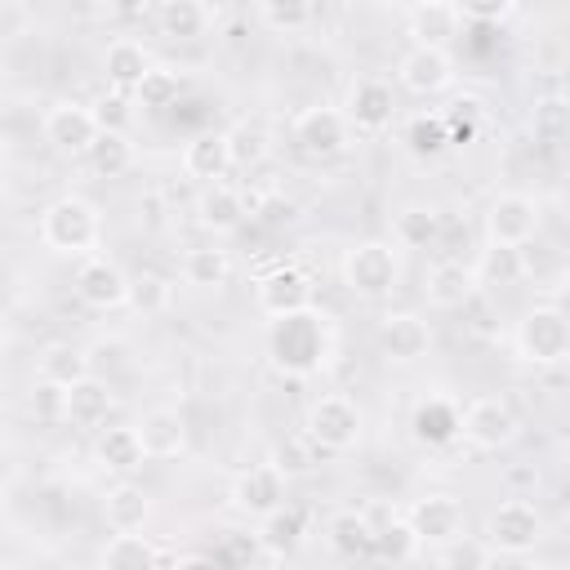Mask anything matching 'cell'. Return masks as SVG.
<instances>
[{
	"mask_svg": "<svg viewBox=\"0 0 570 570\" xmlns=\"http://www.w3.org/2000/svg\"><path fill=\"white\" fill-rule=\"evenodd\" d=\"M267 356H272L276 370L294 374V379L316 374L325 365V356H330V325H325V316L312 307V312L272 321V330H267Z\"/></svg>",
	"mask_w": 570,
	"mask_h": 570,
	"instance_id": "cell-1",
	"label": "cell"
},
{
	"mask_svg": "<svg viewBox=\"0 0 570 570\" xmlns=\"http://www.w3.org/2000/svg\"><path fill=\"white\" fill-rule=\"evenodd\" d=\"M40 240L62 258H89L102 240V218L85 196H58L40 209Z\"/></svg>",
	"mask_w": 570,
	"mask_h": 570,
	"instance_id": "cell-2",
	"label": "cell"
},
{
	"mask_svg": "<svg viewBox=\"0 0 570 570\" xmlns=\"http://www.w3.org/2000/svg\"><path fill=\"white\" fill-rule=\"evenodd\" d=\"M512 347L525 365L534 370H552L570 356V321L557 303H534L521 312L517 321V334H512Z\"/></svg>",
	"mask_w": 570,
	"mask_h": 570,
	"instance_id": "cell-3",
	"label": "cell"
},
{
	"mask_svg": "<svg viewBox=\"0 0 570 570\" xmlns=\"http://www.w3.org/2000/svg\"><path fill=\"white\" fill-rule=\"evenodd\" d=\"M361 432H365V419H361V405L343 392H325L312 401L307 410V423H303V436L325 450V454H347L361 445Z\"/></svg>",
	"mask_w": 570,
	"mask_h": 570,
	"instance_id": "cell-4",
	"label": "cell"
},
{
	"mask_svg": "<svg viewBox=\"0 0 570 570\" xmlns=\"http://www.w3.org/2000/svg\"><path fill=\"white\" fill-rule=\"evenodd\" d=\"M543 512L530 499H503L485 517V548L494 557H530L543 543Z\"/></svg>",
	"mask_w": 570,
	"mask_h": 570,
	"instance_id": "cell-5",
	"label": "cell"
},
{
	"mask_svg": "<svg viewBox=\"0 0 570 570\" xmlns=\"http://www.w3.org/2000/svg\"><path fill=\"white\" fill-rule=\"evenodd\" d=\"M338 276L347 285V294H356V298H387L401 281V263L387 240H356L343 254Z\"/></svg>",
	"mask_w": 570,
	"mask_h": 570,
	"instance_id": "cell-6",
	"label": "cell"
},
{
	"mask_svg": "<svg viewBox=\"0 0 570 570\" xmlns=\"http://www.w3.org/2000/svg\"><path fill=\"white\" fill-rule=\"evenodd\" d=\"M254 303L267 321H285V316H298V312H312L316 303V281L294 267V263H276L272 272H263L254 281Z\"/></svg>",
	"mask_w": 570,
	"mask_h": 570,
	"instance_id": "cell-7",
	"label": "cell"
},
{
	"mask_svg": "<svg viewBox=\"0 0 570 570\" xmlns=\"http://www.w3.org/2000/svg\"><path fill=\"white\" fill-rule=\"evenodd\" d=\"M517 432H521L517 410L503 396H476V401H468V410H459V436L481 454L508 450L517 441Z\"/></svg>",
	"mask_w": 570,
	"mask_h": 570,
	"instance_id": "cell-8",
	"label": "cell"
},
{
	"mask_svg": "<svg viewBox=\"0 0 570 570\" xmlns=\"http://www.w3.org/2000/svg\"><path fill=\"white\" fill-rule=\"evenodd\" d=\"M405 530L414 534V543L419 548H445V543H454L459 534H468V512H463V503L454 499V494H423V499H414L410 508H405Z\"/></svg>",
	"mask_w": 570,
	"mask_h": 570,
	"instance_id": "cell-9",
	"label": "cell"
},
{
	"mask_svg": "<svg viewBox=\"0 0 570 570\" xmlns=\"http://www.w3.org/2000/svg\"><path fill=\"white\" fill-rule=\"evenodd\" d=\"M539 200L525 191H499L485 205V245H508V249H525L539 236Z\"/></svg>",
	"mask_w": 570,
	"mask_h": 570,
	"instance_id": "cell-10",
	"label": "cell"
},
{
	"mask_svg": "<svg viewBox=\"0 0 570 570\" xmlns=\"http://www.w3.org/2000/svg\"><path fill=\"white\" fill-rule=\"evenodd\" d=\"M294 142H298V151L312 156V160H334V156L352 151L356 134H352V125H347V116H343L338 107L316 102V107H303V111L294 116Z\"/></svg>",
	"mask_w": 570,
	"mask_h": 570,
	"instance_id": "cell-11",
	"label": "cell"
},
{
	"mask_svg": "<svg viewBox=\"0 0 570 570\" xmlns=\"http://www.w3.org/2000/svg\"><path fill=\"white\" fill-rule=\"evenodd\" d=\"M352 125V134H383L396 120V89L383 76H361L347 89V102L338 107Z\"/></svg>",
	"mask_w": 570,
	"mask_h": 570,
	"instance_id": "cell-12",
	"label": "cell"
},
{
	"mask_svg": "<svg viewBox=\"0 0 570 570\" xmlns=\"http://www.w3.org/2000/svg\"><path fill=\"white\" fill-rule=\"evenodd\" d=\"M396 85L414 98H436L454 85V58L445 49H423V45H410L396 62Z\"/></svg>",
	"mask_w": 570,
	"mask_h": 570,
	"instance_id": "cell-13",
	"label": "cell"
},
{
	"mask_svg": "<svg viewBox=\"0 0 570 570\" xmlns=\"http://www.w3.org/2000/svg\"><path fill=\"white\" fill-rule=\"evenodd\" d=\"M40 129H45V142H49L58 156H85V151L94 147V138H98L94 111H89L85 102H71V98L53 102V107L45 111Z\"/></svg>",
	"mask_w": 570,
	"mask_h": 570,
	"instance_id": "cell-14",
	"label": "cell"
},
{
	"mask_svg": "<svg viewBox=\"0 0 570 570\" xmlns=\"http://www.w3.org/2000/svg\"><path fill=\"white\" fill-rule=\"evenodd\" d=\"M125 294H129V276L120 272L116 258H107V254L80 258V267H76V298L85 307L111 312V307H125Z\"/></svg>",
	"mask_w": 570,
	"mask_h": 570,
	"instance_id": "cell-15",
	"label": "cell"
},
{
	"mask_svg": "<svg viewBox=\"0 0 570 570\" xmlns=\"http://www.w3.org/2000/svg\"><path fill=\"white\" fill-rule=\"evenodd\" d=\"M227 499H232V508H236L240 517L263 521L267 512H276V508L285 503V476H281L272 463H254V468L236 472Z\"/></svg>",
	"mask_w": 570,
	"mask_h": 570,
	"instance_id": "cell-16",
	"label": "cell"
},
{
	"mask_svg": "<svg viewBox=\"0 0 570 570\" xmlns=\"http://www.w3.org/2000/svg\"><path fill=\"white\" fill-rule=\"evenodd\" d=\"M374 334H379L383 356L396 365H410V361L428 356V347H432V330L419 312H383Z\"/></svg>",
	"mask_w": 570,
	"mask_h": 570,
	"instance_id": "cell-17",
	"label": "cell"
},
{
	"mask_svg": "<svg viewBox=\"0 0 570 570\" xmlns=\"http://www.w3.org/2000/svg\"><path fill=\"white\" fill-rule=\"evenodd\" d=\"M459 31H463V18H459V4H450V0H419L405 9V36L423 49L450 53V40Z\"/></svg>",
	"mask_w": 570,
	"mask_h": 570,
	"instance_id": "cell-18",
	"label": "cell"
},
{
	"mask_svg": "<svg viewBox=\"0 0 570 570\" xmlns=\"http://www.w3.org/2000/svg\"><path fill=\"white\" fill-rule=\"evenodd\" d=\"M476 276H472V267L468 263H459V258H441V263H432L428 267V276H423V298H428V307H436V312H459V307H468L472 298H476Z\"/></svg>",
	"mask_w": 570,
	"mask_h": 570,
	"instance_id": "cell-19",
	"label": "cell"
},
{
	"mask_svg": "<svg viewBox=\"0 0 570 570\" xmlns=\"http://www.w3.org/2000/svg\"><path fill=\"white\" fill-rule=\"evenodd\" d=\"M134 432L142 441V459L169 463V459H183L187 454V419L178 410H169V405L147 410L142 423H134Z\"/></svg>",
	"mask_w": 570,
	"mask_h": 570,
	"instance_id": "cell-20",
	"label": "cell"
},
{
	"mask_svg": "<svg viewBox=\"0 0 570 570\" xmlns=\"http://www.w3.org/2000/svg\"><path fill=\"white\" fill-rule=\"evenodd\" d=\"M410 436H414L419 445H428V450L454 445V441H459V405H454L450 396H441V392L423 396V401L414 405V414H410Z\"/></svg>",
	"mask_w": 570,
	"mask_h": 570,
	"instance_id": "cell-21",
	"label": "cell"
},
{
	"mask_svg": "<svg viewBox=\"0 0 570 570\" xmlns=\"http://www.w3.org/2000/svg\"><path fill=\"white\" fill-rule=\"evenodd\" d=\"M227 169H232V151H227L223 129H200V134L187 138V147H183V174L187 178L214 187V183L227 178Z\"/></svg>",
	"mask_w": 570,
	"mask_h": 570,
	"instance_id": "cell-22",
	"label": "cell"
},
{
	"mask_svg": "<svg viewBox=\"0 0 570 570\" xmlns=\"http://www.w3.org/2000/svg\"><path fill=\"white\" fill-rule=\"evenodd\" d=\"M102 521L111 534H142L151 521V494L134 481H116L102 494Z\"/></svg>",
	"mask_w": 570,
	"mask_h": 570,
	"instance_id": "cell-23",
	"label": "cell"
},
{
	"mask_svg": "<svg viewBox=\"0 0 570 570\" xmlns=\"http://www.w3.org/2000/svg\"><path fill=\"white\" fill-rule=\"evenodd\" d=\"M151 62H156L151 49L142 40H134V36H116L107 45V53H102V71H107V80H111L116 94H134L138 80L151 71Z\"/></svg>",
	"mask_w": 570,
	"mask_h": 570,
	"instance_id": "cell-24",
	"label": "cell"
},
{
	"mask_svg": "<svg viewBox=\"0 0 570 570\" xmlns=\"http://www.w3.org/2000/svg\"><path fill=\"white\" fill-rule=\"evenodd\" d=\"M89 352L80 343H67V338H53L36 352V379L40 383H53V387H76L80 379H89Z\"/></svg>",
	"mask_w": 570,
	"mask_h": 570,
	"instance_id": "cell-25",
	"label": "cell"
},
{
	"mask_svg": "<svg viewBox=\"0 0 570 570\" xmlns=\"http://www.w3.org/2000/svg\"><path fill=\"white\" fill-rule=\"evenodd\" d=\"M111 410H116L111 383L98 379V374H89V379H80L76 387H67V414H62V423H71V428H94V432H98Z\"/></svg>",
	"mask_w": 570,
	"mask_h": 570,
	"instance_id": "cell-26",
	"label": "cell"
},
{
	"mask_svg": "<svg viewBox=\"0 0 570 570\" xmlns=\"http://www.w3.org/2000/svg\"><path fill=\"white\" fill-rule=\"evenodd\" d=\"M245 196L236 191V187H227V183H214V187H205L200 196H196V223L205 227V232H214V236H223V232H236L240 223H245Z\"/></svg>",
	"mask_w": 570,
	"mask_h": 570,
	"instance_id": "cell-27",
	"label": "cell"
},
{
	"mask_svg": "<svg viewBox=\"0 0 570 570\" xmlns=\"http://www.w3.org/2000/svg\"><path fill=\"white\" fill-rule=\"evenodd\" d=\"M94 459L107 468V472H134L142 468V441L134 432V423H111V428H98L94 436Z\"/></svg>",
	"mask_w": 570,
	"mask_h": 570,
	"instance_id": "cell-28",
	"label": "cell"
},
{
	"mask_svg": "<svg viewBox=\"0 0 570 570\" xmlns=\"http://www.w3.org/2000/svg\"><path fill=\"white\" fill-rule=\"evenodd\" d=\"M325 543H330L338 557H347V561L370 557V548H374V521H370V512H356V508L334 512V517L325 521Z\"/></svg>",
	"mask_w": 570,
	"mask_h": 570,
	"instance_id": "cell-29",
	"label": "cell"
},
{
	"mask_svg": "<svg viewBox=\"0 0 570 570\" xmlns=\"http://www.w3.org/2000/svg\"><path fill=\"white\" fill-rule=\"evenodd\" d=\"M156 27L169 40H196L214 27V9L205 0H160L156 4Z\"/></svg>",
	"mask_w": 570,
	"mask_h": 570,
	"instance_id": "cell-30",
	"label": "cell"
},
{
	"mask_svg": "<svg viewBox=\"0 0 570 570\" xmlns=\"http://www.w3.org/2000/svg\"><path fill=\"white\" fill-rule=\"evenodd\" d=\"M98 570H160V552L147 534H111L98 552Z\"/></svg>",
	"mask_w": 570,
	"mask_h": 570,
	"instance_id": "cell-31",
	"label": "cell"
},
{
	"mask_svg": "<svg viewBox=\"0 0 570 570\" xmlns=\"http://www.w3.org/2000/svg\"><path fill=\"white\" fill-rule=\"evenodd\" d=\"M183 281L191 289H223L232 281V254L218 245H191L183 254Z\"/></svg>",
	"mask_w": 570,
	"mask_h": 570,
	"instance_id": "cell-32",
	"label": "cell"
},
{
	"mask_svg": "<svg viewBox=\"0 0 570 570\" xmlns=\"http://www.w3.org/2000/svg\"><path fill=\"white\" fill-rule=\"evenodd\" d=\"M441 232V214L432 205H401L396 218H392V245L396 249H428Z\"/></svg>",
	"mask_w": 570,
	"mask_h": 570,
	"instance_id": "cell-33",
	"label": "cell"
},
{
	"mask_svg": "<svg viewBox=\"0 0 570 570\" xmlns=\"http://www.w3.org/2000/svg\"><path fill=\"white\" fill-rule=\"evenodd\" d=\"M303 534H307V521H303V512H298L294 503H281L276 512H267V517L258 521V543H263L267 552H276V557L294 552V548L303 543Z\"/></svg>",
	"mask_w": 570,
	"mask_h": 570,
	"instance_id": "cell-34",
	"label": "cell"
},
{
	"mask_svg": "<svg viewBox=\"0 0 570 570\" xmlns=\"http://www.w3.org/2000/svg\"><path fill=\"white\" fill-rule=\"evenodd\" d=\"M476 285H517L525 276V254L508 249V245H485L476 263H468Z\"/></svg>",
	"mask_w": 570,
	"mask_h": 570,
	"instance_id": "cell-35",
	"label": "cell"
},
{
	"mask_svg": "<svg viewBox=\"0 0 570 570\" xmlns=\"http://www.w3.org/2000/svg\"><path fill=\"white\" fill-rule=\"evenodd\" d=\"M254 18L272 36H298V31H307L316 22V4H307V0H267V4L254 9Z\"/></svg>",
	"mask_w": 570,
	"mask_h": 570,
	"instance_id": "cell-36",
	"label": "cell"
},
{
	"mask_svg": "<svg viewBox=\"0 0 570 570\" xmlns=\"http://www.w3.org/2000/svg\"><path fill=\"white\" fill-rule=\"evenodd\" d=\"M85 160L98 178H120L134 169V142H129V134H98L94 147L85 151Z\"/></svg>",
	"mask_w": 570,
	"mask_h": 570,
	"instance_id": "cell-37",
	"label": "cell"
},
{
	"mask_svg": "<svg viewBox=\"0 0 570 570\" xmlns=\"http://www.w3.org/2000/svg\"><path fill=\"white\" fill-rule=\"evenodd\" d=\"M178 94H183V76L174 67H165V62H151V71L138 80V89L129 98L138 107H147V111H165V107L178 102Z\"/></svg>",
	"mask_w": 570,
	"mask_h": 570,
	"instance_id": "cell-38",
	"label": "cell"
},
{
	"mask_svg": "<svg viewBox=\"0 0 570 570\" xmlns=\"http://www.w3.org/2000/svg\"><path fill=\"white\" fill-rule=\"evenodd\" d=\"M405 147L414 156H441L450 147V129H445V116L441 111H414L405 120Z\"/></svg>",
	"mask_w": 570,
	"mask_h": 570,
	"instance_id": "cell-39",
	"label": "cell"
},
{
	"mask_svg": "<svg viewBox=\"0 0 570 570\" xmlns=\"http://www.w3.org/2000/svg\"><path fill=\"white\" fill-rule=\"evenodd\" d=\"M223 134H227L232 165L254 169V165H258V160H267V151H272V134H267L258 120H240V125H232V129H223Z\"/></svg>",
	"mask_w": 570,
	"mask_h": 570,
	"instance_id": "cell-40",
	"label": "cell"
},
{
	"mask_svg": "<svg viewBox=\"0 0 570 570\" xmlns=\"http://www.w3.org/2000/svg\"><path fill=\"white\" fill-rule=\"evenodd\" d=\"M125 303H129L134 312H142V316H160V312L174 303V285H169L160 272H138V276H129Z\"/></svg>",
	"mask_w": 570,
	"mask_h": 570,
	"instance_id": "cell-41",
	"label": "cell"
},
{
	"mask_svg": "<svg viewBox=\"0 0 570 570\" xmlns=\"http://www.w3.org/2000/svg\"><path fill=\"white\" fill-rule=\"evenodd\" d=\"M436 570H494V552L476 534H459L454 543L436 548Z\"/></svg>",
	"mask_w": 570,
	"mask_h": 570,
	"instance_id": "cell-42",
	"label": "cell"
},
{
	"mask_svg": "<svg viewBox=\"0 0 570 570\" xmlns=\"http://www.w3.org/2000/svg\"><path fill=\"white\" fill-rule=\"evenodd\" d=\"M414 552H419V543H414V534L405 530L401 517H392V525H374V548H370V557H379V561H387V566H401V561H410Z\"/></svg>",
	"mask_w": 570,
	"mask_h": 570,
	"instance_id": "cell-43",
	"label": "cell"
},
{
	"mask_svg": "<svg viewBox=\"0 0 570 570\" xmlns=\"http://www.w3.org/2000/svg\"><path fill=\"white\" fill-rule=\"evenodd\" d=\"M89 111H94L98 134H129V125H134V98L129 94H116V89H107L102 98H94Z\"/></svg>",
	"mask_w": 570,
	"mask_h": 570,
	"instance_id": "cell-44",
	"label": "cell"
},
{
	"mask_svg": "<svg viewBox=\"0 0 570 570\" xmlns=\"http://www.w3.org/2000/svg\"><path fill=\"white\" fill-rule=\"evenodd\" d=\"M441 116H445L450 142H463V138H472V129H476V120L485 116V107H481L476 94H459V98L450 102V111H441Z\"/></svg>",
	"mask_w": 570,
	"mask_h": 570,
	"instance_id": "cell-45",
	"label": "cell"
},
{
	"mask_svg": "<svg viewBox=\"0 0 570 570\" xmlns=\"http://www.w3.org/2000/svg\"><path fill=\"white\" fill-rule=\"evenodd\" d=\"M267 463L289 481V476H298V472H312V463H316V445H312L307 436H294V441H289V445H281Z\"/></svg>",
	"mask_w": 570,
	"mask_h": 570,
	"instance_id": "cell-46",
	"label": "cell"
},
{
	"mask_svg": "<svg viewBox=\"0 0 570 570\" xmlns=\"http://www.w3.org/2000/svg\"><path fill=\"white\" fill-rule=\"evenodd\" d=\"M512 13H517L512 0H463V4H459L463 27H468V22H494V27H499V22H508Z\"/></svg>",
	"mask_w": 570,
	"mask_h": 570,
	"instance_id": "cell-47",
	"label": "cell"
},
{
	"mask_svg": "<svg viewBox=\"0 0 570 570\" xmlns=\"http://www.w3.org/2000/svg\"><path fill=\"white\" fill-rule=\"evenodd\" d=\"M31 410H36V419H62L67 414V387H53V383H40L36 379V387H31Z\"/></svg>",
	"mask_w": 570,
	"mask_h": 570,
	"instance_id": "cell-48",
	"label": "cell"
},
{
	"mask_svg": "<svg viewBox=\"0 0 570 570\" xmlns=\"http://www.w3.org/2000/svg\"><path fill=\"white\" fill-rule=\"evenodd\" d=\"M561 125H566V102L561 98H543V102H534V129L539 134H561Z\"/></svg>",
	"mask_w": 570,
	"mask_h": 570,
	"instance_id": "cell-49",
	"label": "cell"
},
{
	"mask_svg": "<svg viewBox=\"0 0 570 570\" xmlns=\"http://www.w3.org/2000/svg\"><path fill=\"white\" fill-rule=\"evenodd\" d=\"M169 570H227L218 557H205V552H187V557H178Z\"/></svg>",
	"mask_w": 570,
	"mask_h": 570,
	"instance_id": "cell-50",
	"label": "cell"
},
{
	"mask_svg": "<svg viewBox=\"0 0 570 570\" xmlns=\"http://www.w3.org/2000/svg\"><path fill=\"white\" fill-rule=\"evenodd\" d=\"M9 160V134H4V125H0V165Z\"/></svg>",
	"mask_w": 570,
	"mask_h": 570,
	"instance_id": "cell-51",
	"label": "cell"
},
{
	"mask_svg": "<svg viewBox=\"0 0 570 570\" xmlns=\"http://www.w3.org/2000/svg\"><path fill=\"white\" fill-rule=\"evenodd\" d=\"M521 570H557V566H521Z\"/></svg>",
	"mask_w": 570,
	"mask_h": 570,
	"instance_id": "cell-52",
	"label": "cell"
}]
</instances>
